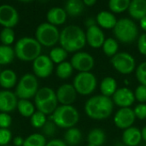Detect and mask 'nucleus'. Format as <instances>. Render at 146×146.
Returning a JSON list of instances; mask_svg holds the SVG:
<instances>
[{"label": "nucleus", "instance_id": "41", "mask_svg": "<svg viewBox=\"0 0 146 146\" xmlns=\"http://www.w3.org/2000/svg\"><path fill=\"white\" fill-rule=\"evenodd\" d=\"M136 119L144 120L146 119V103H139L133 108Z\"/></svg>", "mask_w": 146, "mask_h": 146}, {"label": "nucleus", "instance_id": "25", "mask_svg": "<svg viewBox=\"0 0 146 146\" xmlns=\"http://www.w3.org/2000/svg\"><path fill=\"white\" fill-rule=\"evenodd\" d=\"M82 140V133L77 127H71L67 129L64 133V142L68 146H77Z\"/></svg>", "mask_w": 146, "mask_h": 146}, {"label": "nucleus", "instance_id": "4", "mask_svg": "<svg viewBox=\"0 0 146 146\" xmlns=\"http://www.w3.org/2000/svg\"><path fill=\"white\" fill-rule=\"evenodd\" d=\"M50 120L57 127L69 129L79 122L80 114L72 105H60L50 115Z\"/></svg>", "mask_w": 146, "mask_h": 146}, {"label": "nucleus", "instance_id": "43", "mask_svg": "<svg viewBox=\"0 0 146 146\" xmlns=\"http://www.w3.org/2000/svg\"><path fill=\"white\" fill-rule=\"evenodd\" d=\"M138 50L142 55L146 56V32L138 39Z\"/></svg>", "mask_w": 146, "mask_h": 146}, {"label": "nucleus", "instance_id": "44", "mask_svg": "<svg viewBox=\"0 0 146 146\" xmlns=\"http://www.w3.org/2000/svg\"><path fill=\"white\" fill-rule=\"evenodd\" d=\"M45 146H68L67 144L64 142V140L58 139H54L47 142Z\"/></svg>", "mask_w": 146, "mask_h": 146}, {"label": "nucleus", "instance_id": "32", "mask_svg": "<svg viewBox=\"0 0 146 146\" xmlns=\"http://www.w3.org/2000/svg\"><path fill=\"white\" fill-rule=\"evenodd\" d=\"M102 48L104 53L106 56L112 58L118 52V49H119L118 40L113 38H108L104 42Z\"/></svg>", "mask_w": 146, "mask_h": 146}, {"label": "nucleus", "instance_id": "45", "mask_svg": "<svg viewBox=\"0 0 146 146\" xmlns=\"http://www.w3.org/2000/svg\"><path fill=\"white\" fill-rule=\"evenodd\" d=\"M146 73V61L142 62L135 70V74H145Z\"/></svg>", "mask_w": 146, "mask_h": 146}, {"label": "nucleus", "instance_id": "35", "mask_svg": "<svg viewBox=\"0 0 146 146\" xmlns=\"http://www.w3.org/2000/svg\"><path fill=\"white\" fill-rule=\"evenodd\" d=\"M131 0H109V8L112 13H122L128 9Z\"/></svg>", "mask_w": 146, "mask_h": 146}, {"label": "nucleus", "instance_id": "18", "mask_svg": "<svg viewBox=\"0 0 146 146\" xmlns=\"http://www.w3.org/2000/svg\"><path fill=\"white\" fill-rule=\"evenodd\" d=\"M121 139L125 145L138 146L142 141L141 130L133 126L123 131Z\"/></svg>", "mask_w": 146, "mask_h": 146}, {"label": "nucleus", "instance_id": "10", "mask_svg": "<svg viewBox=\"0 0 146 146\" xmlns=\"http://www.w3.org/2000/svg\"><path fill=\"white\" fill-rule=\"evenodd\" d=\"M70 63L74 68L79 72H89L95 65L94 58L86 52H77L71 58Z\"/></svg>", "mask_w": 146, "mask_h": 146}, {"label": "nucleus", "instance_id": "22", "mask_svg": "<svg viewBox=\"0 0 146 146\" xmlns=\"http://www.w3.org/2000/svg\"><path fill=\"white\" fill-rule=\"evenodd\" d=\"M18 83L16 73L9 69L1 71L0 72V86L3 89H11L16 86Z\"/></svg>", "mask_w": 146, "mask_h": 146}, {"label": "nucleus", "instance_id": "6", "mask_svg": "<svg viewBox=\"0 0 146 146\" xmlns=\"http://www.w3.org/2000/svg\"><path fill=\"white\" fill-rule=\"evenodd\" d=\"M38 89L37 77L33 73H26L18 81L15 94L19 100H30L31 98H34Z\"/></svg>", "mask_w": 146, "mask_h": 146}, {"label": "nucleus", "instance_id": "13", "mask_svg": "<svg viewBox=\"0 0 146 146\" xmlns=\"http://www.w3.org/2000/svg\"><path fill=\"white\" fill-rule=\"evenodd\" d=\"M19 22L17 10L9 4L0 5V25L3 28H13Z\"/></svg>", "mask_w": 146, "mask_h": 146}, {"label": "nucleus", "instance_id": "30", "mask_svg": "<svg viewBox=\"0 0 146 146\" xmlns=\"http://www.w3.org/2000/svg\"><path fill=\"white\" fill-rule=\"evenodd\" d=\"M37 110L43 113L45 115H51L58 107V102L56 97L44 102L37 106H35Z\"/></svg>", "mask_w": 146, "mask_h": 146}, {"label": "nucleus", "instance_id": "49", "mask_svg": "<svg viewBox=\"0 0 146 146\" xmlns=\"http://www.w3.org/2000/svg\"><path fill=\"white\" fill-rule=\"evenodd\" d=\"M84 4L86 6H88V7H91V6H93L96 3H97V0H82Z\"/></svg>", "mask_w": 146, "mask_h": 146}, {"label": "nucleus", "instance_id": "37", "mask_svg": "<svg viewBox=\"0 0 146 146\" xmlns=\"http://www.w3.org/2000/svg\"><path fill=\"white\" fill-rule=\"evenodd\" d=\"M46 121V115L38 110L30 117V123L34 128H42Z\"/></svg>", "mask_w": 146, "mask_h": 146}, {"label": "nucleus", "instance_id": "33", "mask_svg": "<svg viewBox=\"0 0 146 146\" xmlns=\"http://www.w3.org/2000/svg\"><path fill=\"white\" fill-rule=\"evenodd\" d=\"M49 57L54 64L59 65L65 61L68 57V52L62 46H56L50 50Z\"/></svg>", "mask_w": 146, "mask_h": 146}, {"label": "nucleus", "instance_id": "3", "mask_svg": "<svg viewBox=\"0 0 146 146\" xmlns=\"http://www.w3.org/2000/svg\"><path fill=\"white\" fill-rule=\"evenodd\" d=\"M15 57L24 62H33L41 55L42 46L36 39L22 37L17 40L14 47Z\"/></svg>", "mask_w": 146, "mask_h": 146}, {"label": "nucleus", "instance_id": "31", "mask_svg": "<svg viewBox=\"0 0 146 146\" xmlns=\"http://www.w3.org/2000/svg\"><path fill=\"white\" fill-rule=\"evenodd\" d=\"M74 71V68L71 65L70 62L64 61L59 65H57L56 69V75L57 76L58 78L65 80L69 78Z\"/></svg>", "mask_w": 146, "mask_h": 146}, {"label": "nucleus", "instance_id": "15", "mask_svg": "<svg viewBox=\"0 0 146 146\" xmlns=\"http://www.w3.org/2000/svg\"><path fill=\"white\" fill-rule=\"evenodd\" d=\"M77 94L74 87L70 83L62 84L56 91L57 102L61 105H72L77 98Z\"/></svg>", "mask_w": 146, "mask_h": 146}, {"label": "nucleus", "instance_id": "40", "mask_svg": "<svg viewBox=\"0 0 146 146\" xmlns=\"http://www.w3.org/2000/svg\"><path fill=\"white\" fill-rule=\"evenodd\" d=\"M12 139V133L9 129L0 128V146L9 145Z\"/></svg>", "mask_w": 146, "mask_h": 146}, {"label": "nucleus", "instance_id": "48", "mask_svg": "<svg viewBox=\"0 0 146 146\" xmlns=\"http://www.w3.org/2000/svg\"><path fill=\"white\" fill-rule=\"evenodd\" d=\"M139 25H140V28L146 32V16L139 20Z\"/></svg>", "mask_w": 146, "mask_h": 146}, {"label": "nucleus", "instance_id": "47", "mask_svg": "<svg viewBox=\"0 0 146 146\" xmlns=\"http://www.w3.org/2000/svg\"><path fill=\"white\" fill-rule=\"evenodd\" d=\"M136 78L140 84L146 86V73L145 74H136Z\"/></svg>", "mask_w": 146, "mask_h": 146}, {"label": "nucleus", "instance_id": "28", "mask_svg": "<svg viewBox=\"0 0 146 146\" xmlns=\"http://www.w3.org/2000/svg\"><path fill=\"white\" fill-rule=\"evenodd\" d=\"M84 3L82 0H68L65 5V10L71 16L80 15L84 9Z\"/></svg>", "mask_w": 146, "mask_h": 146}, {"label": "nucleus", "instance_id": "12", "mask_svg": "<svg viewBox=\"0 0 146 146\" xmlns=\"http://www.w3.org/2000/svg\"><path fill=\"white\" fill-rule=\"evenodd\" d=\"M136 117L133 109L131 108H120L114 115V123L115 126L121 130H126L133 126Z\"/></svg>", "mask_w": 146, "mask_h": 146}, {"label": "nucleus", "instance_id": "9", "mask_svg": "<svg viewBox=\"0 0 146 146\" xmlns=\"http://www.w3.org/2000/svg\"><path fill=\"white\" fill-rule=\"evenodd\" d=\"M110 62L115 70L123 75H129L136 70V62L133 56L126 52H117L111 58Z\"/></svg>", "mask_w": 146, "mask_h": 146}, {"label": "nucleus", "instance_id": "20", "mask_svg": "<svg viewBox=\"0 0 146 146\" xmlns=\"http://www.w3.org/2000/svg\"><path fill=\"white\" fill-rule=\"evenodd\" d=\"M96 21L98 27L105 29H112L115 28L118 20L112 12L102 10L97 15Z\"/></svg>", "mask_w": 146, "mask_h": 146}, {"label": "nucleus", "instance_id": "42", "mask_svg": "<svg viewBox=\"0 0 146 146\" xmlns=\"http://www.w3.org/2000/svg\"><path fill=\"white\" fill-rule=\"evenodd\" d=\"M12 123V118L9 114L0 112V128L9 129Z\"/></svg>", "mask_w": 146, "mask_h": 146}, {"label": "nucleus", "instance_id": "38", "mask_svg": "<svg viewBox=\"0 0 146 146\" xmlns=\"http://www.w3.org/2000/svg\"><path fill=\"white\" fill-rule=\"evenodd\" d=\"M56 125L51 120H47L45 122V124L43 126L42 129V134L45 137V138H51L53 137L56 133Z\"/></svg>", "mask_w": 146, "mask_h": 146}, {"label": "nucleus", "instance_id": "1", "mask_svg": "<svg viewBox=\"0 0 146 146\" xmlns=\"http://www.w3.org/2000/svg\"><path fill=\"white\" fill-rule=\"evenodd\" d=\"M85 112L92 120H104L110 117L114 109V103L110 97L98 95L90 97L85 103Z\"/></svg>", "mask_w": 146, "mask_h": 146}, {"label": "nucleus", "instance_id": "11", "mask_svg": "<svg viewBox=\"0 0 146 146\" xmlns=\"http://www.w3.org/2000/svg\"><path fill=\"white\" fill-rule=\"evenodd\" d=\"M54 70V63L49 56L41 54L33 62V74L38 78L49 77Z\"/></svg>", "mask_w": 146, "mask_h": 146}, {"label": "nucleus", "instance_id": "39", "mask_svg": "<svg viewBox=\"0 0 146 146\" xmlns=\"http://www.w3.org/2000/svg\"><path fill=\"white\" fill-rule=\"evenodd\" d=\"M135 100L139 103H146V86L139 84L134 90Z\"/></svg>", "mask_w": 146, "mask_h": 146}, {"label": "nucleus", "instance_id": "7", "mask_svg": "<svg viewBox=\"0 0 146 146\" xmlns=\"http://www.w3.org/2000/svg\"><path fill=\"white\" fill-rule=\"evenodd\" d=\"M35 36V39L41 46L51 47L59 42L60 32L56 26H54L49 22H44L37 28Z\"/></svg>", "mask_w": 146, "mask_h": 146}, {"label": "nucleus", "instance_id": "29", "mask_svg": "<svg viewBox=\"0 0 146 146\" xmlns=\"http://www.w3.org/2000/svg\"><path fill=\"white\" fill-rule=\"evenodd\" d=\"M15 58V50L10 46L0 45V65L10 64Z\"/></svg>", "mask_w": 146, "mask_h": 146}, {"label": "nucleus", "instance_id": "14", "mask_svg": "<svg viewBox=\"0 0 146 146\" xmlns=\"http://www.w3.org/2000/svg\"><path fill=\"white\" fill-rule=\"evenodd\" d=\"M111 99L113 101V103L117 107H120V108H130L135 102L134 93L133 92V90L127 87L117 89Z\"/></svg>", "mask_w": 146, "mask_h": 146}, {"label": "nucleus", "instance_id": "34", "mask_svg": "<svg viewBox=\"0 0 146 146\" xmlns=\"http://www.w3.org/2000/svg\"><path fill=\"white\" fill-rule=\"evenodd\" d=\"M46 138L42 133H33L24 140L23 146H45Z\"/></svg>", "mask_w": 146, "mask_h": 146}, {"label": "nucleus", "instance_id": "5", "mask_svg": "<svg viewBox=\"0 0 146 146\" xmlns=\"http://www.w3.org/2000/svg\"><path fill=\"white\" fill-rule=\"evenodd\" d=\"M113 30L116 40L124 44L133 42L139 36L138 26L129 18H121L118 20Z\"/></svg>", "mask_w": 146, "mask_h": 146}, {"label": "nucleus", "instance_id": "23", "mask_svg": "<svg viewBox=\"0 0 146 146\" xmlns=\"http://www.w3.org/2000/svg\"><path fill=\"white\" fill-rule=\"evenodd\" d=\"M87 146H103L106 141V134L101 128L92 129L87 135Z\"/></svg>", "mask_w": 146, "mask_h": 146}, {"label": "nucleus", "instance_id": "8", "mask_svg": "<svg viewBox=\"0 0 146 146\" xmlns=\"http://www.w3.org/2000/svg\"><path fill=\"white\" fill-rule=\"evenodd\" d=\"M73 86L78 94L90 96L95 91L98 86V80L96 76L91 71L79 72L73 80Z\"/></svg>", "mask_w": 146, "mask_h": 146}, {"label": "nucleus", "instance_id": "36", "mask_svg": "<svg viewBox=\"0 0 146 146\" xmlns=\"http://www.w3.org/2000/svg\"><path fill=\"white\" fill-rule=\"evenodd\" d=\"M0 40L2 45L10 46L15 41V32L13 28H3V29L0 33Z\"/></svg>", "mask_w": 146, "mask_h": 146}, {"label": "nucleus", "instance_id": "21", "mask_svg": "<svg viewBox=\"0 0 146 146\" xmlns=\"http://www.w3.org/2000/svg\"><path fill=\"white\" fill-rule=\"evenodd\" d=\"M127 10L132 18L139 21L146 16V0H131Z\"/></svg>", "mask_w": 146, "mask_h": 146}, {"label": "nucleus", "instance_id": "54", "mask_svg": "<svg viewBox=\"0 0 146 146\" xmlns=\"http://www.w3.org/2000/svg\"><path fill=\"white\" fill-rule=\"evenodd\" d=\"M145 146H146V145H145Z\"/></svg>", "mask_w": 146, "mask_h": 146}, {"label": "nucleus", "instance_id": "2", "mask_svg": "<svg viewBox=\"0 0 146 146\" xmlns=\"http://www.w3.org/2000/svg\"><path fill=\"white\" fill-rule=\"evenodd\" d=\"M59 43L68 52H80L86 44V33L76 25H68L60 32Z\"/></svg>", "mask_w": 146, "mask_h": 146}, {"label": "nucleus", "instance_id": "27", "mask_svg": "<svg viewBox=\"0 0 146 146\" xmlns=\"http://www.w3.org/2000/svg\"><path fill=\"white\" fill-rule=\"evenodd\" d=\"M35 105L33 104L29 100L20 99L17 103V110L19 114L26 118H30L35 113Z\"/></svg>", "mask_w": 146, "mask_h": 146}, {"label": "nucleus", "instance_id": "53", "mask_svg": "<svg viewBox=\"0 0 146 146\" xmlns=\"http://www.w3.org/2000/svg\"><path fill=\"white\" fill-rule=\"evenodd\" d=\"M4 146H10V145H4Z\"/></svg>", "mask_w": 146, "mask_h": 146}, {"label": "nucleus", "instance_id": "51", "mask_svg": "<svg viewBox=\"0 0 146 146\" xmlns=\"http://www.w3.org/2000/svg\"><path fill=\"white\" fill-rule=\"evenodd\" d=\"M141 136H142V140H144L146 143V126L141 129Z\"/></svg>", "mask_w": 146, "mask_h": 146}, {"label": "nucleus", "instance_id": "52", "mask_svg": "<svg viewBox=\"0 0 146 146\" xmlns=\"http://www.w3.org/2000/svg\"><path fill=\"white\" fill-rule=\"evenodd\" d=\"M19 1H21V2H30L32 0H19Z\"/></svg>", "mask_w": 146, "mask_h": 146}, {"label": "nucleus", "instance_id": "46", "mask_svg": "<svg viewBox=\"0 0 146 146\" xmlns=\"http://www.w3.org/2000/svg\"><path fill=\"white\" fill-rule=\"evenodd\" d=\"M25 139L21 136H16L13 139V144L15 146H23Z\"/></svg>", "mask_w": 146, "mask_h": 146}, {"label": "nucleus", "instance_id": "26", "mask_svg": "<svg viewBox=\"0 0 146 146\" xmlns=\"http://www.w3.org/2000/svg\"><path fill=\"white\" fill-rule=\"evenodd\" d=\"M55 97H56V91L50 87H42L38 89L34 96V104L35 106H37L44 102H46Z\"/></svg>", "mask_w": 146, "mask_h": 146}, {"label": "nucleus", "instance_id": "24", "mask_svg": "<svg viewBox=\"0 0 146 146\" xmlns=\"http://www.w3.org/2000/svg\"><path fill=\"white\" fill-rule=\"evenodd\" d=\"M99 89L101 91V95L111 98L118 89L117 82L112 77H106L101 81Z\"/></svg>", "mask_w": 146, "mask_h": 146}, {"label": "nucleus", "instance_id": "50", "mask_svg": "<svg viewBox=\"0 0 146 146\" xmlns=\"http://www.w3.org/2000/svg\"><path fill=\"white\" fill-rule=\"evenodd\" d=\"M86 26L87 28L89 27H92V26H94V25H97V21H94L92 18H89L87 21H86Z\"/></svg>", "mask_w": 146, "mask_h": 146}, {"label": "nucleus", "instance_id": "17", "mask_svg": "<svg viewBox=\"0 0 146 146\" xmlns=\"http://www.w3.org/2000/svg\"><path fill=\"white\" fill-rule=\"evenodd\" d=\"M86 43L92 48H99L103 46L105 41V35L100 27L94 25L87 28L86 32Z\"/></svg>", "mask_w": 146, "mask_h": 146}, {"label": "nucleus", "instance_id": "16", "mask_svg": "<svg viewBox=\"0 0 146 146\" xmlns=\"http://www.w3.org/2000/svg\"><path fill=\"white\" fill-rule=\"evenodd\" d=\"M18 101L15 92L8 89L0 90V112L11 113L17 108Z\"/></svg>", "mask_w": 146, "mask_h": 146}, {"label": "nucleus", "instance_id": "19", "mask_svg": "<svg viewBox=\"0 0 146 146\" xmlns=\"http://www.w3.org/2000/svg\"><path fill=\"white\" fill-rule=\"evenodd\" d=\"M67 12L64 9L60 7L51 8L46 15V18L49 23L54 26H59L63 24L67 20Z\"/></svg>", "mask_w": 146, "mask_h": 146}]
</instances>
